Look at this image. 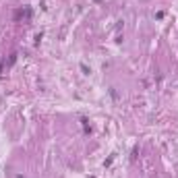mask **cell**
I'll list each match as a JSON object with an SVG mask.
<instances>
[{"mask_svg": "<svg viewBox=\"0 0 178 178\" xmlns=\"http://www.w3.org/2000/svg\"><path fill=\"white\" fill-rule=\"evenodd\" d=\"M21 19H25V21H29V19H31V8H29V6L19 8V11L15 13V21H21Z\"/></svg>", "mask_w": 178, "mask_h": 178, "instance_id": "obj_1", "label": "cell"}, {"mask_svg": "<svg viewBox=\"0 0 178 178\" xmlns=\"http://www.w3.org/2000/svg\"><path fill=\"white\" fill-rule=\"evenodd\" d=\"M81 122H83V130L85 132H91V126L87 124V118H81Z\"/></svg>", "mask_w": 178, "mask_h": 178, "instance_id": "obj_2", "label": "cell"}, {"mask_svg": "<svg viewBox=\"0 0 178 178\" xmlns=\"http://www.w3.org/2000/svg\"><path fill=\"white\" fill-rule=\"evenodd\" d=\"M15 62H17V52H13L11 58H8V64H15Z\"/></svg>", "mask_w": 178, "mask_h": 178, "instance_id": "obj_3", "label": "cell"}, {"mask_svg": "<svg viewBox=\"0 0 178 178\" xmlns=\"http://www.w3.org/2000/svg\"><path fill=\"white\" fill-rule=\"evenodd\" d=\"M15 178H23V176H21V174H15Z\"/></svg>", "mask_w": 178, "mask_h": 178, "instance_id": "obj_4", "label": "cell"}]
</instances>
